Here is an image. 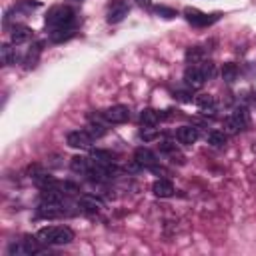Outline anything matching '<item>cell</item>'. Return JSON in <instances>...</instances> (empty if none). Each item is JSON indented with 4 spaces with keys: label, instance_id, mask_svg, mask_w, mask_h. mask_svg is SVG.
I'll return each mask as SVG.
<instances>
[{
    "label": "cell",
    "instance_id": "23",
    "mask_svg": "<svg viewBox=\"0 0 256 256\" xmlns=\"http://www.w3.org/2000/svg\"><path fill=\"white\" fill-rule=\"evenodd\" d=\"M86 132H88L94 140H98V138L106 136V126H104V124H100V122H90V126L86 128Z\"/></svg>",
    "mask_w": 256,
    "mask_h": 256
},
{
    "label": "cell",
    "instance_id": "29",
    "mask_svg": "<svg viewBox=\"0 0 256 256\" xmlns=\"http://www.w3.org/2000/svg\"><path fill=\"white\" fill-rule=\"evenodd\" d=\"M176 98H178V100H182V102H192V96H190V94H186V92H178V94H176Z\"/></svg>",
    "mask_w": 256,
    "mask_h": 256
},
{
    "label": "cell",
    "instance_id": "8",
    "mask_svg": "<svg viewBox=\"0 0 256 256\" xmlns=\"http://www.w3.org/2000/svg\"><path fill=\"white\" fill-rule=\"evenodd\" d=\"M78 208H80V210H84V212L94 214V212H100V210L104 208V202H102L100 198H96V196L84 194V196H80V198H78Z\"/></svg>",
    "mask_w": 256,
    "mask_h": 256
},
{
    "label": "cell",
    "instance_id": "21",
    "mask_svg": "<svg viewBox=\"0 0 256 256\" xmlns=\"http://www.w3.org/2000/svg\"><path fill=\"white\" fill-rule=\"evenodd\" d=\"M232 118H234V120H236V122L240 124V128H242V130H244V128H246V126L250 124V116H248V110H246L244 106L236 108V110L232 112Z\"/></svg>",
    "mask_w": 256,
    "mask_h": 256
},
{
    "label": "cell",
    "instance_id": "31",
    "mask_svg": "<svg viewBox=\"0 0 256 256\" xmlns=\"http://www.w3.org/2000/svg\"><path fill=\"white\" fill-rule=\"evenodd\" d=\"M74 2H80V0H74Z\"/></svg>",
    "mask_w": 256,
    "mask_h": 256
},
{
    "label": "cell",
    "instance_id": "20",
    "mask_svg": "<svg viewBox=\"0 0 256 256\" xmlns=\"http://www.w3.org/2000/svg\"><path fill=\"white\" fill-rule=\"evenodd\" d=\"M90 158L98 164H114V160H116V156L112 152H106V150H92Z\"/></svg>",
    "mask_w": 256,
    "mask_h": 256
},
{
    "label": "cell",
    "instance_id": "7",
    "mask_svg": "<svg viewBox=\"0 0 256 256\" xmlns=\"http://www.w3.org/2000/svg\"><path fill=\"white\" fill-rule=\"evenodd\" d=\"M184 82H186V86H188L190 90H198V88L204 86L206 78H204L202 70L198 68V64H192V66L186 68V72H184Z\"/></svg>",
    "mask_w": 256,
    "mask_h": 256
},
{
    "label": "cell",
    "instance_id": "2",
    "mask_svg": "<svg viewBox=\"0 0 256 256\" xmlns=\"http://www.w3.org/2000/svg\"><path fill=\"white\" fill-rule=\"evenodd\" d=\"M76 20V14L70 6H54L48 10L46 16V28L50 30H58V28H72Z\"/></svg>",
    "mask_w": 256,
    "mask_h": 256
},
{
    "label": "cell",
    "instance_id": "5",
    "mask_svg": "<svg viewBox=\"0 0 256 256\" xmlns=\"http://www.w3.org/2000/svg\"><path fill=\"white\" fill-rule=\"evenodd\" d=\"M66 144L70 148H78V150H90L94 146V138L86 132V130H74L66 136Z\"/></svg>",
    "mask_w": 256,
    "mask_h": 256
},
{
    "label": "cell",
    "instance_id": "13",
    "mask_svg": "<svg viewBox=\"0 0 256 256\" xmlns=\"http://www.w3.org/2000/svg\"><path fill=\"white\" fill-rule=\"evenodd\" d=\"M152 192L158 198H170V196H174L176 190H174V184L170 180H156L152 186Z\"/></svg>",
    "mask_w": 256,
    "mask_h": 256
},
{
    "label": "cell",
    "instance_id": "10",
    "mask_svg": "<svg viewBox=\"0 0 256 256\" xmlns=\"http://www.w3.org/2000/svg\"><path fill=\"white\" fill-rule=\"evenodd\" d=\"M194 102H196V106L200 108L202 114H206V116H214L216 114V100H214V96L200 94V96L194 98Z\"/></svg>",
    "mask_w": 256,
    "mask_h": 256
},
{
    "label": "cell",
    "instance_id": "3",
    "mask_svg": "<svg viewBox=\"0 0 256 256\" xmlns=\"http://www.w3.org/2000/svg\"><path fill=\"white\" fill-rule=\"evenodd\" d=\"M184 18H186L192 26L204 28V26H212L214 22H218V20H220V14H204V12L196 10V8H186V10H184Z\"/></svg>",
    "mask_w": 256,
    "mask_h": 256
},
{
    "label": "cell",
    "instance_id": "4",
    "mask_svg": "<svg viewBox=\"0 0 256 256\" xmlns=\"http://www.w3.org/2000/svg\"><path fill=\"white\" fill-rule=\"evenodd\" d=\"M128 12H130V6L126 0H112L106 10V20L110 24H118L128 16Z\"/></svg>",
    "mask_w": 256,
    "mask_h": 256
},
{
    "label": "cell",
    "instance_id": "25",
    "mask_svg": "<svg viewBox=\"0 0 256 256\" xmlns=\"http://www.w3.org/2000/svg\"><path fill=\"white\" fill-rule=\"evenodd\" d=\"M240 130H242V128H240V124H238V122H236V120L232 118V114L224 118V132H226V134L234 136V134H238Z\"/></svg>",
    "mask_w": 256,
    "mask_h": 256
},
{
    "label": "cell",
    "instance_id": "16",
    "mask_svg": "<svg viewBox=\"0 0 256 256\" xmlns=\"http://www.w3.org/2000/svg\"><path fill=\"white\" fill-rule=\"evenodd\" d=\"M0 60H2L4 66H12V64H16V60H18V52H16V48H12L10 44H4V46L0 48Z\"/></svg>",
    "mask_w": 256,
    "mask_h": 256
},
{
    "label": "cell",
    "instance_id": "12",
    "mask_svg": "<svg viewBox=\"0 0 256 256\" xmlns=\"http://www.w3.org/2000/svg\"><path fill=\"white\" fill-rule=\"evenodd\" d=\"M32 38V30L28 28V26H22V24H16L14 28H12V34H10V40H12V44H16V46H20V44H24V42H28Z\"/></svg>",
    "mask_w": 256,
    "mask_h": 256
},
{
    "label": "cell",
    "instance_id": "30",
    "mask_svg": "<svg viewBox=\"0 0 256 256\" xmlns=\"http://www.w3.org/2000/svg\"><path fill=\"white\" fill-rule=\"evenodd\" d=\"M140 6H150V0H136Z\"/></svg>",
    "mask_w": 256,
    "mask_h": 256
},
{
    "label": "cell",
    "instance_id": "14",
    "mask_svg": "<svg viewBox=\"0 0 256 256\" xmlns=\"http://www.w3.org/2000/svg\"><path fill=\"white\" fill-rule=\"evenodd\" d=\"M92 164H94L92 158H86V156H74L72 162H70V168H72V172H76V174H88L90 168H92Z\"/></svg>",
    "mask_w": 256,
    "mask_h": 256
},
{
    "label": "cell",
    "instance_id": "9",
    "mask_svg": "<svg viewBox=\"0 0 256 256\" xmlns=\"http://www.w3.org/2000/svg\"><path fill=\"white\" fill-rule=\"evenodd\" d=\"M134 162H138L144 168H154L158 164V156L152 150H148V148H138L134 152Z\"/></svg>",
    "mask_w": 256,
    "mask_h": 256
},
{
    "label": "cell",
    "instance_id": "17",
    "mask_svg": "<svg viewBox=\"0 0 256 256\" xmlns=\"http://www.w3.org/2000/svg\"><path fill=\"white\" fill-rule=\"evenodd\" d=\"M222 80L226 84H234L238 80V66L234 62H228L222 66Z\"/></svg>",
    "mask_w": 256,
    "mask_h": 256
},
{
    "label": "cell",
    "instance_id": "22",
    "mask_svg": "<svg viewBox=\"0 0 256 256\" xmlns=\"http://www.w3.org/2000/svg\"><path fill=\"white\" fill-rule=\"evenodd\" d=\"M208 144L214 146V148H224V144H226V132H218V130L210 132L208 134Z\"/></svg>",
    "mask_w": 256,
    "mask_h": 256
},
{
    "label": "cell",
    "instance_id": "15",
    "mask_svg": "<svg viewBox=\"0 0 256 256\" xmlns=\"http://www.w3.org/2000/svg\"><path fill=\"white\" fill-rule=\"evenodd\" d=\"M160 112H156L154 108H146V110H142V114H140V124L142 126H148V128H154L158 122H160Z\"/></svg>",
    "mask_w": 256,
    "mask_h": 256
},
{
    "label": "cell",
    "instance_id": "24",
    "mask_svg": "<svg viewBox=\"0 0 256 256\" xmlns=\"http://www.w3.org/2000/svg\"><path fill=\"white\" fill-rule=\"evenodd\" d=\"M160 150H162L164 154H170V156L174 158V162H176V158L180 160V164L184 162V156H182V154H178L176 144H172V142H162V144H160Z\"/></svg>",
    "mask_w": 256,
    "mask_h": 256
},
{
    "label": "cell",
    "instance_id": "1",
    "mask_svg": "<svg viewBox=\"0 0 256 256\" xmlns=\"http://www.w3.org/2000/svg\"><path fill=\"white\" fill-rule=\"evenodd\" d=\"M36 238L40 244H52V246H64L74 240V232L68 226H46L40 228Z\"/></svg>",
    "mask_w": 256,
    "mask_h": 256
},
{
    "label": "cell",
    "instance_id": "18",
    "mask_svg": "<svg viewBox=\"0 0 256 256\" xmlns=\"http://www.w3.org/2000/svg\"><path fill=\"white\" fill-rule=\"evenodd\" d=\"M74 36V28H58V30H50V40L60 44V42H66Z\"/></svg>",
    "mask_w": 256,
    "mask_h": 256
},
{
    "label": "cell",
    "instance_id": "26",
    "mask_svg": "<svg viewBox=\"0 0 256 256\" xmlns=\"http://www.w3.org/2000/svg\"><path fill=\"white\" fill-rule=\"evenodd\" d=\"M198 68L202 70V74H204L206 80L214 78V74H216V66H214V62H210V60H202V62L198 64Z\"/></svg>",
    "mask_w": 256,
    "mask_h": 256
},
{
    "label": "cell",
    "instance_id": "6",
    "mask_svg": "<svg viewBox=\"0 0 256 256\" xmlns=\"http://www.w3.org/2000/svg\"><path fill=\"white\" fill-rule=\"evenodd\" d=\"M102 118H104L106 122H110V124H124V122H128V118H130V110H128V106L118 104V106H112V108L104 110V112H102Z\"/></svg>",
    "mask_w": 256,
    "mask_h": 256
},
{
    "label": "cell",
    "instance_id": "28",
    "mask_svg": "<svg viewBox=\"0 0 256 256\" xmlns=\"http://www.w3.org/2000/svg\"><path fill=\"white\" fill-rule=\"evenodd\" d=\"M160 18H164V20H172V18H176L178 14H176V10H172V8H166V6H156V10H154Z\"/></svg>",
    "mask_w": 256,
    "mask_h": 256
},
{
    "label": "cell",
    "instance_id": "11",
    "mask_svg": "<svg viewBox=\"0 0 256 256\" xmlns=\"http://www.w3.org/2000/svg\"><path fill=\"white\" fill-rule=\"evenodd\" d=\"M176 138H178L180 144L192 146V144H196V140H198V130H196L194 126H180L178 132H176Z\"/></svg>",
    "mask_w": 256,
    "mask_h": 256
},
{
    "label": "cell",
    "instance_id": "19",
    "mask_svg": "<svg viewBox=\"0 0 256 256\" xmlns=\"http://www.w3.org/2000/svg\"><path fill=\"white\" fill-rule=\"evenodd\" d=\"M40 52H42V44H34V46L30 48V52L26 54V60H24V64H26V68H28V70H30V68H34V66L38 64Z\"/></svg>",
    "mask_w": 256,
    "mask_h": 256
},
{
    "label": "cell",
    "instance_id": "27",
    "mask_svg": "<svg viewBox=\"0 0 256 256\" xmlns=\"http://www.w3.org/2000/svg\"><path fill=\"white\" fill-rule=\"evenodd\" d=\"M186 60H188V64H200L202 62V50L200 48H190L186 52Z\"/></svg>",
    "mask_w": 256,
    "mask_h": 256
}]
</instances>
